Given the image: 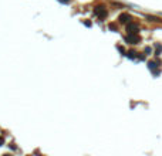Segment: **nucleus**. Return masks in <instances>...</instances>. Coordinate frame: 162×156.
<instances>
[{"instance_id":"obj_2","label":"nucleus","mask_w":162,"mask_h":156,"mask_svg":"<svg viewBox=\"0 0 162 156\" xmlns=\"http://www.w3.org/2000/svg\"><path fill=\"white\" fill-rule=\"evenodd\" d=\"M138 40H139V38H138V36H132V34H131V36H128V37H127V41H130L131 44L137 43Z\"/></svg>"},{"instance_id":"obj_1","label":"nucleus","mask_w":162,"mask_h":156,"mask_svg":"<svg viewBox=\"0 0 162 156\" xmlns=\"http://www.w3.org/2000/svg\"><path fill=\"white\" fill-rule=\"evenodd\" d=\"M95 13H97L98 16H100V17H105V16H107V10H104V7H98L97 10H95Z\"/></svg>"},{"instance_id":"obj_4","label":"nucleus","mask_w":162,"mask_h":156,"mask_svg":"<svg viewBox=\"0 0 162 156\" xmlns=\"http://www.w3.org/2000/svg\"><path fill=\"white\" fill-rule=\"evenodd\" d=\"M130 16H128V14H122V16H121V17H119V20H121V21H122V23H127V21H130Z\"/></svg>"},{"instance_id":"obj_5","label":"nucleus","mask_w":162,"mask_h":156,"mask_svg":"<svg viewBox=\"0 0 162 156\" xmlns=\"http://www.w3.org/2000/svg\"><path fill=\"white\" fill-rule=\"evenodd\" d=\"M60 2H63V3H68L70 0H60Z\"/></svg>"},{"instance_id":"obj_6","label":"nucleus","mask_w":162,"mask_h":156,"mask_svg":"<svg viewBox=\"0 0 162 156\" xmlns=\"http://www.w3.org/2000/svg\"><path fill=\"white\" fill-rule=\"evenodd\" d=\"M2 143H3V138H0V145H2Z\"/></svg>"},{"instance_id":"obj_3","label":"nucleus","mask_w":162,"mask_h":156,"mask_svg":"<svg viewBox=\"0 0 162 156\" xmlns=\"http://www.w3.org/2000/svg\"><path fill=\"white\" fill-rule=\"evenodd\" d=\"M127 29H128V31H130V33H137V24H132V23H131V24H128V27H127Z\"/></svg>"}]
</instances>
